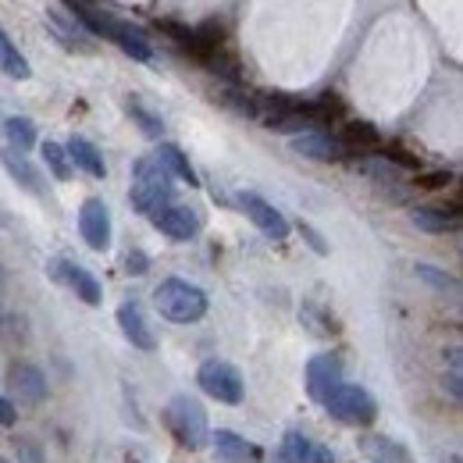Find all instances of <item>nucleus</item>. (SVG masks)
<instances>
[{
    "mask_svg": "<svg viewBox=\"0 0 463 463\" xmlns=\"http://www.w3.org/2000/svg\"><path fill=\"white\" fill-rule=\"evenodd\" d=\"M154 307L161 310V317H168L175 325H193L207 314V292L182 279H168L154 292Z\"/></svg>",
    "mask_w": 463,
    "mask_h": 463,
    "instance_id": "nucleus-1",
    "label": "nucleus"
},
{
    "mask_svg": "<svg viewBox=\"0 0 463 463\" xmlns=\"http://www.w3.org/2000/svg\"><path fill=\"white\" fill-rule=\"evenodd\" d=\"M172 203V175L165 172L154 157H139L132 172V207L143 214H157Z\"/></svg>",
    "mask_w": 463,
    "mask_h": 463,
    "instance_id": "nucleus-2",
    "label": "nucleus"
},
{
    "mask_svg": "<svg viewBox=\"0 0 463 463\" xmlns=\"http://www.w3.org/2000/svg\"><path fill=\"white\" fill-rule=\"evenodd\" d=\"M168 424L172 431L178 435V442L185 449H203L207 439H211V428H207V410L200 406L196 396H175L168 403Z\"/></svg>",
    "mask_w": 463,
    "mask_h": 463,
    "instance_id": "nucleus-3",
    "label": "nucleus"
},
{
    "mask_svg": "<svg viewBox=\"0 0 463 463\" xmlns=\"http://www.w3.org/2000/svg\"><path fill=\"white\" fill-rule=\"evenodd\" d=\"M196 382H200V389H203L207 396H214L218 403L239 406L242 403V396H246L242 374L232 367L229 360H207V364H200Z\"/></svg>",
    "mask_w": 463,
    "mask_h": 463,
    "instance_id": "nucleus-4",
    "label": "nucleus"
},
{
    "mask_svg": "<svg viewBox=\"0 0 463 463\" xmlns=\"http://www.w3.org/2000/svg\"><path fill=\"white\" fill-rule=\"evenodd\" d=\"M328 413L332 417H339V420H346V424H371L374 417H378V403H374V396L367 392V389H360V385H339L328 400Z\"/></svg>",
    "mask_w": 463,
    "mask_h": 463,
    "instance_id": "nucleus-5",
    "label": "nucleus"
},
{
    "mask_svg": "<svg viewBox=\"0 0 463 463\" xmlns=\"http://www.w3.org/2000/svg\"><path fill=\"white\" fill-rule=\"evenodd\" d=\"M339 385H343V364H339V356L321 353V356H314V360L307 364V389H310V400L325 403Z\"/></svg>",
    "mask_w": 463,
    "mask_h": 463,
    "instance_id": "nucleus-6",
    "label": "nucleus"
},
{
    "mask_svg": "<svg viewBox=\"0 0 463 463\" xmlns=\"http://www.w3.org/2000/svg\"><path fill=\"white\" fill-rule=\"evenodd\" d=\"M239 207L246 211V218L264 232L268 239H275V242L289 239V222L282 218V211H275V207H271L268 200H260L257 193H242V196H239Z\"/></svg>",
    "mask_w": 463,
    "mask_h": 463,
    "instance_id": "nucleus-7",
    "label": "nucleus"
},
{
    "mask_svg": "<svg viewBox=\"0 0 463 463\" xmlns=\"http://www.w3.org/2000/svg\"><path fill=\"white\" fill-rule=\"evenodd\" d=\"M7 389H14L22 403L36 406L47 400V378H43V371H40L36 364H29V360H14V364L7 367Z\"/></svg>",
    "mask_w": 463,
    "mask_h": 463,
    "instance_id": "nucleus-8",
    "label": "nucleus"
},
{
    "mask_svg": "<svg viewBox=\"0 0 463 463\" xmlns=\"http://www.w3.org/2000/svg\"><path fill=\"white\" fill-rule=\"evenodd\" d=\"M79 232L86 239L90 250H108L111 246V214L104 207V200H86L79 211Z\"/></svg>",
    "mask_w": 463,
    "mask_h": 463,
    "instance_id": "nucleus-9",
    "label": "nucleus"
},
{
    "mask_svg": "<svg viewBox=\"0 0 463 463\" xmlns=\"http://www.w3.org/2000/svg\"><path fill=\"white\" fill-rule=\"evenodd\" d=\"M150 222L165 232L168 239H175V242H189V239L200 232V225H203L200 214H196L193 207H185V203H168V207L157 211Z\"/></svg>",
    "mask_w": 463,
    "mask_h": 463,
    "instance_id": "nucleus-10",
    "label": "nucleus"
},
{
    "mask_svg": "<svg viewBox=\"0 0 463 463\" xmlns=\"http://www.w3.org/2000/svg\"><path fill=\"white\" fill-rule=\"evenodd\" d=\"M292 150L303 154V157H310V161H325V165L346 157V143L335 139L332 132H303V136L292 139Z\"/></svg>",
    "mask_w": 463,
    "mask_h": 463,
    "instance_id": "nucleus-11",
    "label": "nucleus"
},
{
    "mask_svg": "<svg viewBox=\"0 0 463 463\" xmlns=\"http://www.w3.org/2000/svg\"><path fill=\"white\" fill-rule=\"evenodd\" d=\"M47 25L54 29V36L61 40V47L79 51V54H93V36L86 33L82 22H75V18L61 14V11H47Z\"/></svg>",
    "mask_w": 463,
    "mask_h": 463,
    "instance_id": "nucleus-12",
    "label": "nucleus"
},
{
    "mask_svg": "<svg viewBox=\"0 0 463 463\" xmlns=\"http://www.w3.org/2000/svg\"><path fill=\"white\" fill-rule=\"evenodd\" d=\"M118 325H121L125 339L136 349H146L150 353V349L157 346V339H154V332H150V325H146V317H143V310L136 303H121L118 307Z\"/></svg>",
    "mask_w": 463,
    "mask_h": 463,
    "instance_id": "nucleus-13",
    "label": "nucleus"
},
{
    "mask_svg": "<svg viewBox=\"0 0 463 463\" xmlns=\"http://www.w3.org/2000/svg\"><path fill=\"white\" fill-rule=\"evenodd\" d=\"M68 150V161L75 165V168H82V172L90 175V178H104L108 175V165H104V154L90 143V139H82V136H71V143L64 146Z\"/></svg>",
    "mask_w": 463,
    "mask_h": 463,
    "instance_id": "nucleus-14",
    "label": "nucleus"
},
{
    "mask_svg": "<svg viewBox=\"0 0 463 463\" xmlns=\"http://www.w3.org/2000/svg\"><path fill=\"white\" fill-rule=\"evenodd\" d=\"M0 165H4V172L11 175L22 189H29V193H36V196L43 193V178H40V172L25 161V154H18V150L7 146V150H0Z\"/></svg>",
    "mask_w": 463,
    "mask_h": 463,
    "instance_id": "nucleus-15",
    "label": "nucleus"
},
{
    "mask_svg": "<svg viewBox=\"0 0 463 463\" xmlns=\"http://www.w3.org/2000/svg\"><path fill=\"white\" fill-rule=\"evenodd\" d=\"M214 449L225 463H257L260 460V449L253 442H246L242 435L235 431H218L214 435Z\"/></svg>",
    "mask_w": 463,
    "mask_h": 463,
    "instance_id": "nucleus-16",
    "label": "nucleus"
},
{
    "mask_svg": "<svg viewBox=\"0 0 463 463\" xmlns=\"http://www.w3.org/2000/svg\"><path fill=\"white\" fill-rule=\"evenodd\" d=\"M286 453L292 457V463H335L328 446L307 439L303 431H289V435H286Z\"/></svg>",
    "mask_w": 463,
    "mask_h": 463,
    "instance_id": "nucleus-17",
    "label": "nucleus"
},
{
    "mask_svg": "<svg viewBox=\"0 0 463 463\" xmlns=\"http://www.w3.org/2000/svg\"><path fill=\"white\" fill-rule=\"evenodd\" d=\"M58 271H61L58 279H64L82 303H90V307H97V303H100V282H97L86 268H79V264H58Z\"/></svg>",
    "mask_w": 463,
    "mask_h": 463,
    "instance_id": "nucleus-18",
    "label": "nucleus"
},
{
    "mask_svg": "<svg viewBox=\"0 0 463 463\" xmlns=\"http://www.w3.org/2000/svg\"><path fill=\"white\" fill-rule=\"evenodd\" d=\"M108 40H115V43L125 51V54H128V58H136V61L154 58V51H150L146 36H143L139 29H132L128 22H118V18H115V25H111V36H108Z\"/></svg>",
    "mask_w": 463,
    "mask_h": 463,
    "instance_id": "nucleus-19",
    "label": "nucleus"
},
{
    "mask_svg": "<svg viewBox=\"0 0 463 463\" xmlns=\"http://www.w3.org/2000/svg\"><path fill=\"white\" fill-rule=\"evenodd\" d=\"M154 161L172 175V178H182V182H189V185H200V178H196V172H193L189 157H185L175 143H161V146H157V154H154Z\"/></svg>",
    "mask_w": 463,
    "mask_h": 463,
    "instance_id": "nucleus-20",
    "label": "nucleus"
},
{
    "mask_svg": "<svg viewBox=\"0 0 463 463\" xmlns=\"http://www.w3.org/2000/svg\"><path fill=\"white\" fill-rule=\"evenodd\" d=\"M413 225L424 232H431V235H442V232H453L460 222H457V214H446L442 207H413Z\"/></svg>",
    "mask_w": 463,
    "mask_h": 463,
    "instance_id": "nucleus-21",
    "label": "nucleus"
},
{
    "mask_svg": "<svg viewBox=\"0 0 463 463\" xmlns=\"http://www.w3.org/2000/svg\"><path fill=\"white\" fill-rule=\"evenodd\" d=\"M0 71H4V75H11V79H29V75H33L29 61L18 54V47L7 40V33H4V29H0Z\"/></svg>",
    "mask_w": 463,
    "mask_h": 463,
    "instance_id": "nucleus-22",
    "label": "nucleus"
},
{
    "mask_svg": "<svg viewBox=\"0 0 463 463\" xmlns=\"http://www.w3.org/2000/svg\"><path fill=\"white\" fill-rule=\"evenodd\" d=\"M364 453L378 463H410V457H406V449L400 442H389V439H378V435L364 439Z\"/></svg>",
    "mask_w": 463,
    "mask_h": 463,
    "instance_id": "nucleus-23",
    "label": "nucleus"
},
{
    "mask_svg": "<svg viewBox=\"0 0 463 463\" xmlns=\"http://www.w3.org/2000/svg\"><path fill=\"white\" fill-rule=\"evenodd\" d=\"M4 132H7V139H11V150H18V154H25V150L36 143V128H33L29 118H7V121H4Z\"/></svg>",
    "mask_w": 463,
    "mask_h": 463,
    "instance_id": "nucleus-24",
    "label": "nucleus"
},
{
    "mask_svg": "<svg viewBox=\"0 0 463 463\" xmlns=\"http://www.w3.org/2000/svg\"><path fill=\"white\" fill-rule=\"evenodd\" d=\"M356 172L371 175V178H378V182H403V168L396 165V161H389V157H371V161H360L356 165Z\"/></svg>",
    "mask_w": 463,
    "mask_h": 463,
    "instance_id": "nucleus-25",
    "label": "nucleus"
},
{
    "mask_svg": "<svg viewBox=\"0 0 463 463\" xmlns=\"http://www.w3.org/2000/svg\"><path fill=\"white\" fill-rule=\"evenodd\" d=\"M40 154H43V161H47V168H51V175L58 178V182H68L71 178V161H68V150L61 146V143H43L40 146Z\"/></svg>",
    "mask_w": 463,
    "mask_h": 463,
    "instance_id": "nucleus-26",
    "label": "nucleus"
},
{
    "mask_svg": "<svg viewBox=\"0 0 463 463\" xmlns=\"http://www.w3.org/2000/svg\"><path fill=\"white\" fill-rule=\"evenodd\" d=\"M128 115L139 121V128L150 136V139H161V132H165V125H161V118H154L143 104H136V100H128Z\"/></svg>",
    "mask_w": 463,
    "mask_h": 463,
    "instance_id": "nucleus-27",
    "label": "nucleus"
},
{
    "mask_svg": "<svg viewBox=\"0 0 463 463\" xmlns=\"http://www.w3.org/2000/svg\"><path fill=\"white\" fill-rule=\"evenodd\" d=\"M417 275H420L424 282H431L435 289H442V292L449 289V292H453V296L460 292V282H457V279H449V275H442V271H435L431 264H417Z\"/></svg>",
    "mask_w": 463,
    "mask_h": 463,
    "instance_id": "nucleus-28",
    "label": "nucleus"
},
{
    "mask_svg": "<svg viewBox=\"0 0 463 463\" xmlns=\"http://www.w3.org/2000/svg\"><path fill=\"white\" fill-rule=\"evenodd\" d=\"M14 457H18V463H47L43 460L40 442H36V439H25V435L14 442Z\"/></svg>",
    "mask_w": 463,
    "mask_h": 463,
    "instance_id": "nucleus-29",
    "label": "nucleus"
},
{
    "mask_svg": "<svg viewBox=\"0 0 463 463\" xmlns=\"http://www.w3.org/2000/svg\"><path fill=\"white\" fill-rule=\"evenodd\" d=\"M346 139L349 143H367V146H374V143H378V132H374L367 121H353L346 132Z\"/></svg>",
    "mask_w": 463,
    "mask_h": 463,
    "instance_id": "nucleus-30",
    "label": "nucleus"
},
{
    "mask_svg": "<svg viewBox=\"0 0 463 463\" xmlns=\"http://www.w3.org/2000/svg\"><path fill=\"white\" fill-rule=\"evenodd\" d=\"M14 420H18V413H14V403H11L7 396H0V424H4V428H11Z\"/></svg>",
    "mask_w": 463,
    "mask_h": 463,
    "instance_id": "nucleus-31",
    "label": "nucleus"
},
{
    "mask_svg": "<svg viewBox=\"0 0 463 463\" xmlns=\"http://www.w3.org/2000/svg\"><path fill=\"white\" fill-rule=\"evenodd\" d=\"M125 268H128V275H143L146 271V257L143 253H128L125 257Z\"/></svg>",
    "mask_w": 463,
    "mask_h": 463,
    "instance_id": "nucleus-32",
    "label": "nucleus"
},
{
    "mask_svg": "<svg viewBox=\"0 0 463 463\" xmlns=\"http://www.w3.org/2000/svg\"><path fill=\"white\" fill-rule=\"evenodd\" d=\"M68 7H71V14H75V11H86V7H93V0H68Z\"/></svg>",
    "mask_w": 463,
    "mask_h": 463,
    "instance_id": "nucleus-33",
    "label": "nucleus"
},
{
    "mask_svg": "<svg viewBox=\"0 0 463 463\" xmlns=\"http://www.w3.org/2000/svg\"><path fill=\"white\" fill-rule=\"evenodd\" d=\"M0 282H4V271H0Z\"/></svg>",
    "mask_w": 463,
    "mask_h": 463,
    "instance_id": "nucleus-34",
    "label": "nucleus"
},
{
    "mask_svg": "<svg viewBox=\"0 0 463 463\" xmlns=\"http://www.w3.org/2000/svg\"><path fill=\"white\" fill-rule=\"evenodd\" d=\"M0 317H4V307H0Z\"/></svg>",
    "mask_w": 463,
    "mask_h": 463,
    "instance_id": "nucleus-35",
    "label": "nucleus"
}]
</instances>
